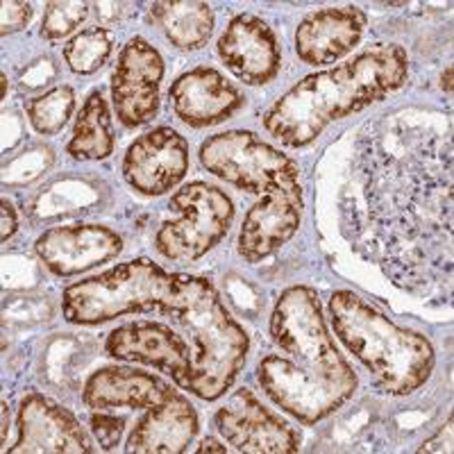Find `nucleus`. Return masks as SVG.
Here are the masks:
<instances>
[{
    "label": "nucleus",
    "instance_id": "27",
    "mask_svg": "<svg viewBox=\"0 0 454 454\" xmlns=\"http://www.w3.org/2000/svg\"><path fill=\"white\" fill-rule=\"evenodd\" d=\"M32 10L30 3H10L5 0L3 3V12H0V35H14V32H21L23 27H27V23L32 21Z\"/></svg>",
    "mask_w": 454,
    "mask_h": 454
},
{
    "label": "nucleus",
    "instance_id": "21",
    "mask_svg": "<svg viewBox=\"0 0 454 454\" xmlns=\"http://www.w3.org/2000/svg\"><path fill=\"white\" fill-rule=\"evenodd\" d=\"M150 21L161 30L170 46L200 51L214 32V10L198 0H168L150 5Z\"/></svg>",
    "mask_w": 454,
    "mask_h": 454
},
{
    "label": "nucleus",
    "instance_id": "16",
    "mask_svg": "<svg viewBox=\"0 0 454 454\" xmlns=\"http://www.w3.org/2000/svg\"><path fill=\"white\" fill-rule=\"evenodd\" d=\"M123 250V237L107 225H55L35 241L36 257L57 278L87 273L100 263L116 259Z\"/></svg>",
    "mask_w": 454,
    "mask_h": 454
},
{
    "label": "nucleus",
    "instance_id": "1",
    "mask_svg": "<svg viewBox=\"0 0 454 454\" xmlns=\"http://www.w3.org/2000/svg\"><path fill=\"white\" fill-rule=\"evenodd\" d=\"M364 209L343 207L352 250L377 263L403 291L452 294V139L450 128L388 114L368 123L352 160Z\"/></svg>",
    "mask_w": 454,
    "mask_h": 454
},
{
    "label": "nucleus",
    "instance_id": "4",
    "mask_svg": "<svg viewBox=\"0 0 454 454\" xmlns=\"http://www.w3.org/2000/svg\"><path fill=\"white\" fill-rule=\"evenodd\" d=\"M160 314L192 343V372L184 391L216 403L237 382L250 350L248 332L227 311L216 286L207 278L173 275V294Z\"/></svg>",
    "mask_w": 454,
    "mask_h": 454
},
{
    "label": "nucleus",
    "instance_id": "11",
    "mask_svg": "<svg viewBox=\"0 0 454 454\" xmlns=\"http://www.w3.org/2000/svg\"><path fill=\"white\" fill-rule=\"evenodd\" d=\"M305 192L302 182H284L263 192L241 223L237 239L239 257L259 263L294 239L302 223Z\"/></svg>",
    "mask_w": 454,
    "mask_h": 454
},
{
    "label": "nucleus",
    "instance_id": "22",
    "mask_svg": "<svg viewBox=\"0 0 454 454\" xmlns=\"http://www.w3.org/2000/svg\"><path fill=\"white\" fill-rule=\"evenodd\" d=\"M116 135L107 100L103 91H91L78 112L67 153L78 161H103L112 155Z\"/></svg>",
    "mask_w": 454,
    "mask_h": 454
},
{
    "label": "nucleus",
    "instance_id": "9",
    "mask_svg": "<svg viewBox=\"0 0 454 454\" xmlns=\"http://www.w3.org/2000/svg\"><path fill=\"white\" fill-rule=\"evenodd\" d=\"M164 59L144 36H132L119 52L112 73V103L125 128H141L160 112Z\"/></svg>",
    "mask_w": 454,
    "mask_h": 454
},
{
    "label": "nucleus",
    "instance_id": "19",
    "mask_svg": "<svg viewBox=\"0 0 454 454\" xmlns=\"http://www.w3.org/2000/svg\"><path fill=\"white\" fill-rule=\"evenodd\" d=\"M200 420L198 411L180 391L161 404L145 409L125 441V452L180 454L196 439Z\"/></svg>",
    "mask_w": 454,
    "mask_h": 454
},
{
    "label": "nucleus",
    "instance_id": "14",
    "mask_svg": "<svg viewBox=\"0 0 454 454\" xmlns=\"http://www.w3.org/2000/svg\"><path fill=\"white\" fill-rule=\"evenodd\" d=\"M105 352L119 362L145 364L173 377L180 388L192 372V343L176 327L157 320H137L109 332Z\"/></svg>",
    "mask_w": 454,
    "mask_h": 454
},
{
    "label": "nucleus",
    "instance_id": "23",
    "mask_svg": "<svg viewBox=\"0 0 454 454\" xmlns=\"http://www.w3.org/2000/svg\"><path fill=\"white\" fill-rule=\"evenodd\" d=\"M114 52V35L112 30L103 26H93L87 30L71 36L62 48L64 62L68 71L75 75H93L98 73Z\"/></svg>",
    "mask_w": 454,
    "mask_h": 454
},
{
    "label": "nucleus",
    "instance_id": "30",
    "mask_svg": "<svg viewBox=\"0 0 454 454\" xmlns=\"http://www.w3.org/2000/svg\"><path fill=\"white\" fill-rule=\"evenodd\" d=\"M7 434H10V404L7 400H3L0 404V443H7Z\"/></svg>",
    "mask_w": 454,
    "mask_h": 454
},
{
    "label": "nucleus",
    "instance_id": "10",
    "mask_svg": "<svg viewBox=\"0 0 454 454\" xmlns=\"http://www.w3.org/2000/svg\"><path fill=\"white\" fill-rule=\"evenodd\" d=\"M218 434L237 452L246 454H294L300 452L302 436L286 420L259 403L250 388H239L216 411Z\"/></svg>",
    "mask_w": 454,
    "mask_h": 454
},
{
    "label": "nucleus",
    "instance_id": "2",
    "mask_svg": "<svg viewBox=\"0 0 454 454\" xmlns=\"http://www.w3.org/2000/svg\"><path fill=\"white\" fill-rule=\"evenodd\" d=\"M269 332L284 355L259 359L257 382L275 407L311 427L355 395L359 377L327 330L318 291L305 284L284 289Z\"/></svg>",
    "mask_w": 454,
    "mask_h": 454
},
{
    "label": "nucleus",
    "instance_id": "24",
    "mask_svg": "<svg viewBox=\"0 0 454 454\" xmlns=\"http://www.w3.org/2000/svg\"><path fill=\"white\" fill-rule=\"evenodd\" d=\"M26 114L32 128L43 137H57L75 112V91L68 84L26 100Z\"/></svg>",
    "mask_w": 454,
    "mask_h": 454
},
{
    "label": "nucleus",
    "instance_id": "26",
    "mask_svg": "<svg viewBox=\"0 0 454 454\" xmlns=\"http://www.w3.org/2000/svg\"><path fill=\"white\" fill-rule=\"evenodd\" d=\"M89 429H91L98 448L109 452V450H116L121 445V436L125 432V419H119V416L107 411H91Z\"/></svg>",
    "mask_w": 454,
    "mask_h": 454
},
{
    "label": "nucleus",
    "instance_id": "6",
    "mask_svg": "<svg viewBox=\"0 0 454 454\" xmlns=\"http://www.w3.org/2000/svg\"><path fill=\"white\" fill-rule=\"evenodd\" d=\"M170 294L173 275L150 259H132L67 286L62 316L71 325H103L123 316L160 311Z\"/></svg>",
    "mask_w": 454,
    "mask_h": 454
},
{
    "label": "nucleus",
    "instance_id": "12",
    "mask_svg": "<svg viewBox=\"0 0 454 454\" xmlns=\"http://www.w3.org/2000/svg\"><path fill=\"white\" fill-rule=\"evenodd\" d=\"M19 436L10 454H91L98 452L80 420L67 407L42 393H27L16 416Z\"/></svg>",
    "mask_w": 454,
    "mask_h": 454
},
{
    "label": "nucleus",
    "instance_id": "15",
    "mask_svg": "<svg viewBox=\"0 0 454 454\" xmlns=\"http://www.w3.org/2000/svg\"><path fill=\"white\" fill-rule=\"evenodd\" d=\"M218 57L234 78L248 87H263L278 78L282 68V46L269 23L243 12L227 23L216 43Z\"/></svg>",
    "mask_w": 454,
    "mask_h": 454
},
{
    "label": "nucleus",
    "instance_id": "25",
    "mask_svg": "<svg viewBox=\"0 0 454 454\" xmlns=\"http://www.w3.org/2000/svg\"><path fill=\"white\" fill-rule=\"evenodd\" d=\"M91 5L89 3H73V0H55L48 3L43 10L42 21V36L48 42H59L64 36L73 35V32L82 27L91 14Z\"/></svg>",
    "mask_w": 454,
    "mask_h": 454
},
{
    "label": "nucleus",
    "instance_id": "28",
    "mask_svg": "<svg viewBox=\"0 0 454 454\" xmlns=\"http://www.w3.org/2000/svg\"><path fill=\"white\" fill-rule=\"evenodd\" d=\"M419 452H452V419H448V423L439 429L436 436L425 441Z\"/></svg>",
    "mask_w": 454,
    "mask_h": 454
},
{
    "label": "nucleus",
    "instance_id": "20",
    "mask_svg": "<svg viewBox=\"0 0 454 454\" xmlns=\"http://www.w3.org/2000/svg\"><path fill=\"white\" fill-rule=\"evenodd\" d=\"M176 388L161 377L137 368L107 366L91 372L82 388V403L91 411L107 409H150L161 404Z\"/></svg>",
    "mask_w": 454,
    "mask_h": 454
},
{
    "label": "nucleus",
    "instance_id": "18",
    "mask_svg": "<svg viewBox=\"0 0 454 454\" xmlns=\"http://www.w3.org/2000/svg\"><path fill=\"white\" fill-rule=\"evenodd\" d=\"M366 23V12L355 5L309 12L295 30V55L309 67L339 62L359 46Z\"/></svg>",
    "mask_w": 454,
    "mask_h": 454
},
{
    "label": "nucleus",
    "instance_id": "5",
    "mask_svg": "<svg viewBox=\"0 0 454 454\" xmlns=\"http://www.w3.org/2000/svg\"><path fill=\"white\" fill-rule=\"evenodd\" d=\"M336 339L366 366L384 395L407 397L423 388L436 366L432 340L397 325L355 291H334L327 302Z\"/></svg>",
    "mask_w": 454,
    "mask_h": 454
},
{
    "label": "nucleus",
    "instance_id": "13",
    "mask_svg": "<svg viewBox=\"0 0 454 454\" xmlns=\"http://www.w3.org/2000/svg\"><path fill=\"white\" fill-rule=\"evenodd\" d=\"M189 141L177 129L161 125L137 137L123 157V177L148 198L173 192L189 173Z\"/></svg>",
    "mask_w": 454,
    "mask_h": 454
},
{
    "label": "nucleus",
    "instance_id": "17",
    "mask_svg": "<svg viewBox=\"0 0 454 454\" xmlns=\"http://www.w3.org/2000/svg\"><path fill=\"white\" fill-rule=\"evenodd\" d=\"M173 114L189 128H212L241 112L246 96L241 89L212 67L182 73L168 91Z\"/></svg>",
    "mask_w": 454,
    "mask_h": 454
},
{
    "label": "nucleus",
    "instance_id": "31",
    "mask_svg": "<svg viewBox=\"0 0 454 454\" xmlns=\"http://www.w3.org/2000/svg\"><path fill=\"white\" fill-rule=\"evenodd\" d=\"M198 454H205V452H227L225 445H221V441L216 439H205L200 445L196 448Z\"/></svg>",
    "mask_w": 454,
    "mask_h": 454
},
{
    "label": "nucleus",
    "instance_id": "3",
    "mask_svg": "<svg viewBox=\"0 0 454 454\" xmlns=\"http://www.w3.org/2000/svg\"><path fill=\"white\" fill-rule=\"evenodd\" d=\"M407 80L409 52L400 43H375L339 67L311 73L282 93L263 112V129L286 148H305L327 125L382 103Z\"/></svg>",
    "mask_w": 454,
    "mask_h": 454
},
{
    "label": "nucleus",
    "instance_id": "32",
    "mask_svg": "<svg viewBox=\"0 0 454 454\" xmlns=\"http://www.w3.org/2000/svg\"><path fill=\"white\" fill-rule=\"evenodd\" d=\"M441 89H443L445 93H452V67H448L443 71V75H441Z\"/></svg>",
    "mask_w": 454,
    "mask_h": 454
},
{
    "label": "nucleus",
    "instance_id": "8",
    "mask_svg": "<svg viewBox=\"0 0 454 454\" xmlns=\"http://www.w3.org/2000/svg\"><path fill=\"white\" fill-rule=\"evenodd\" d=\"M200 164L239 192L262 196L270 186L300 180L298 161L250 129H227L202 141Z\"/></svg>",
    "mask_w": 454,
    "mask_h": 454
},
{
    "label": "nucleus",
    "instance_id": "33",
    "mask_svg": "<svg viewBox=\"0 0 454 454\" xmlns=\"http://www.w3.org/2000/svg\"><path fill=\"white\" fill-rule=\"evenodd\" d=\"M0 89H3V98H7V75L5 73L0 75Z\"/></svg>",
    "mask_w": 454,
    "mask_h": 454
},
{
    "label": "nucleus",
    "instance_id": "29",
    "mask_svg": "<svg viewBox=\"0 0 454 454\" xmlns=\"http://www.w3.org/2000/svg\"><path fill=\"white\" fill-rule=\"evenodd\" d=\"M0 227H3V234H0L3 243L10 241L19 230V214L7 198H3V205H0Z\"/></svg>",
    "mask_w": 454,
    "mask_h": 454
},
{
    "label": "nucleus",
    "instance_id": "7",
    "mask_svg": "<svg viewBox=\"0 0 454 454\" xmlns=\"http://www.w3.org/2000/svg\"><path fill=\"white\" fill-rule=\"evenodd\" d=\"M180 214L177 221L161 223L155 248L170 262H198L225 239L234 221V202L223 189L207 182H192L168 200Z\"/></svg>",
    "mask_w": 454,
    "mask_h": 454
}]
</instances>
